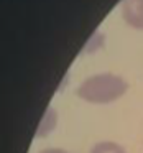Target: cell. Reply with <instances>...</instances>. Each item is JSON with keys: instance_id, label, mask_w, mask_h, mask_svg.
Returning <instances> with one entry per match:
<instances>
[{"instance_id": "obj_1", "label": "cell", "mask_w": 143, "mask_h": 153, "mask_svg": "<svg viewBox=\"0 0 143 153\" xmlns=\"http://www.w3.org/2000/svg\"><path fill=\"white\" fill-rule=\"evenodd\" d=\"M128 89V84L123 77L112 73H99L87 77L76 94L79 99L89 104H110L120 99Z\"/></svg>"}, {"instance_id": "obj_2", "label": "cell", "mask_w": 143, "mask_h": 153, "mask_svg": "<svg viewBox=\"0 0 143 153\" xmlns=\"http://www.w3.org/2000/svg\"><path fill=\"white\" fill-rule=\"evenodd\" d=\"M122 15L127 25L136 30H143V0H123Z\"/></svg>"}, {"instance_id": "obj_3", "label": "cell", "mask_w": 143, "mask_h": 153, "mask_svg": "<svg viewBox=\"0 0 143 153\" xmlns=\"http://www.w3.org/2000/svg\"><path fill=\"white\" fill-rule=\"evenodd\" d=\"M90 153H127L122 145L115 142H99L92 146Z\"/></svg>"}, {"instance_id": "obj_4", "label": "cell", "mask_w": 143, "mask_h": 153, "mask_svg": "<svg viewBox=\"0 0 143 153\" xmlns=\"http://www.w3.org/2000/svg\"><path fill=\"white\" fill-rule=\"evenodd\" d=\"M54 123H56V112L54 109H48L46 115L43 117L40 123V128H38V135H46L50 130L54 128Z\"/></svg>"}, {"instance_id": "obj_5", "label": "cell", "mask_w": 143, "mask_h": 153, "mask_svg": "<svg viewBox=\"0 0 143 153\" xmlns=\"http://www.w3.org/2000/svg\"><path fill=\"white\" fill-rule=\"evenodd\" d=\"M40 153H67V152L63 150V148H46V150H43V152H40Z\"/></svg>"}]
</instances>
